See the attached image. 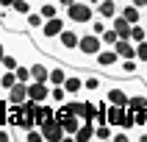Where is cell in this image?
I'll return each instance as SVG.
<instances>
[{
    "mask_svg": "<svg viewBox=\"0 0 147 142\" xmlns=\"http://www.w3.org/2000/svg\"><path fill=\"white\" fill-rule=\"evenodd\" d=\"M50 3H58V0H50Z\"/></svg>",
    "mask_w": 147,
    "mask_h": 142,
    "instance_id": "4316f807",
    "label": "cell"
},
{
    "mask_svg": "<svg viewBox=\"0 0 147 142\" xmlns=\"http://www.w3.org/2000/svg\"><path fill=\"white\" fill-rule=\"evenodd\" d=\"M36 8H39V14L45 17V20H53V17L64 14V11H61V6H58V3H50V0H42Z\"/></svg>",
    "mask_w": 147,
    "mask_h": 142,
    "instance_id": "5bb4252c",
    "label": "cell"
},
{
    "mask_svg": "<svg viewBox=\"0 0 147 142\" xmlns=\"http://www.w3.org/2000/svg\"><path fill=\"white\" fill-rule=\"evenodd\" d=\"M83 73H86V67L69 70V75H67V81H64V89H67L69 98H81L83 95Z\"/></svg>",
    "mask_w": 147,
    "mask_h": 142,
    "instance_id": "5b68a950",
    "label": "cell"
},
{
    "mask_svg": "<svg viewBox=\"0 0 147 142\" xmlns=\"http://www.w3.org/2000/svg\"><path fill=\"white\" fill-rule=\"evenodd\" d=\"M69 98V95H67V89H64V84H58V86H50V103H64V100Z\"/></svg>",
    "mask_w": 147,
    "mask_h": 142,
    "instance_id": "ac0fdd59",
    "label": "cell"
},
{
    "mask_svg": "<svg viewBox=\"0 0 147 142\" xmlns=\"http://www.w3.org/2000/svg\"><path fill=\"white\" fill-rule=\"evenodd\" d=\"M0 22H3V28H8V31H28L25 14H17V11H6V14L0 17Z\"/></svg>",
    "mask_w": 147,
    "mask_h": 142,
    "instance_id": "52a82bcc",
    "label": "cell"
},
{
    "mask_svg": "<svg viewBox=\"0 0 147 142\" xmlns=\"http://www.w3.org/2000/svg\"><path fill=\"white\" fill-rule=\"evenodd\" d=\"M119 6H122V0H100L94 8H97V17H103V20L111 22V20L119 14Z\"/></svg>",
    "mask_w": 147,
    "mask_h": 142,
    "instance_id": "9c48e42d",
    "label": "cell"
},
{
    "mask_svg": "<svg viewBox=\"0 0 147 142\" xmlns=\"http://www.w3.org/2000/svg\"><path fill=\"white\" fill-rule=\"evenodd\" d=\"M31 3H33V6H39V3H42V0H31Z\"/></svg>",
    "mask_w": 147,
    "mask_h": 142,
    "instance_id": "484cf974",
    "label": "cell"
},
{
    "mask_svg": "<svg viewBox=\"0 0 147 142\" xmlns=\"http://www.w3.org/2000/svg\"><path fill=\"white\" fill-rule=\"evenodd\" d=\"M25 22H28V33H31V31H39L45 25V17L39 14V8H33L31 14H25Z\"/></svg>",
    "mask_w": 147,
    "mask_h": 142,
    "instance_id": "2e32d148",
    "label": "cell"
},
{
    "mask_svg": "<svg viewBox=\"0 0 147 142\" xmlns=\"http://www.w3.org/2000/svg\"><path fill=\"white\" fill-rule=\"evenodd\" d=\"M119 14H122V17H125V20H128L131 25L144 22V17H142V8H139V6H133L131 0H125L122 6H119Z\"/></svg>",
    "mask_w": 147,
    "mask_h": 142,
    "instance_id": "30bf717a",
    "label": "cell"
},
{
    "mask_svg": "<svg viewBox=\"0 0 147 142\" xmlns=\"http://www.w3.org/2000/svg\"><path fill=\"white\" fill-rule=\"evenodd\" d=\"M111 28L119 33V39H131V22H128L122 14H117L114 20H111Z\"/></svg>",
    "mask_w": 147,
    "mask_h": 142,
    "instance_id": "4fadbf2b",
    "label": "cell"
},
{
    "mask_svg": "<svg viewBox=\"0 0 147 142\" xmlns=\"http://www.w3.org/2000/svg\"><path fill=\"white\" fill-rule=\"evenodd\" d=\"M114 50L119 58H136V42H131V39H117Z\"/></svg>",
    "mask_w": 147,
    "mask_h": 142,
    "instance_id": "7c38bea8",
    "label": "cell"
},
{
    "mask_svg": "<svg viewBox=\"0 0 147 142\" xmlns=\"http://www.w3.org/2000/svg\"><path fill=\"white\" fill-rule=\"evenodd\" d=\"M72 139H75V142H86V139H94V123H81Z\"/></svg>",
    "mask_w": 147,
    "mask_h": 142,
    "instance_id": "9a60e30c",
    "label": "cell"
},
{
    "mask_svg": "<svg viewBox=\"0 0 147 142\" xmlns=\"http://www.w3.org/2000/svg\"><path fill=\"white\" fill-rule=\"evenodd\" d=\"M67 17L64 14H58V17H53V20H45V25H42L39 31H31V33H39V36H45V39H58V33L67 28Z\"/></svg>",
    "mask_w": 147,
    "mask_h": 142,
    "instance_id": "277c9868",
    "label": "cell"
},
{
    "mask_svg": "<svg viewBox=\"0 0 147 142\" xmlns=\"http://www.w3.org/2000/svg\"><path fill=\"white\" fill-rule=\"evenodd\" d=\"M136 58H139V64H142V67H147V39L136 45Z\"/></svg>",
    "mask_w": 147,
    "mask_h": 142,
    "instance_id": "cb8c5ba5",
    "label": "cell"
},
{
    "mask_svg": "<svg viewBox=\"0 0 147 142\" xmlns=\"http://www.w3.org/2000/svg\"><path fill=\"white\" fill-rule=\"evenodd\" d=\"M94 139H114V125H111V123L94 125Z\"/></svg>",
    "mask_w": 147,
    "mask_h": 142,
    "instance_id": "e0dca14e",
    "label": "cell"
},
{
    "mask_svg": "<svg viewBox=\"0 0 147 142\" xmlns=\"http://www.w3.org/2000/svg\"><path fill=\"white\" fill-rule=\"evenodd\" d=\"M42 134H45V142H58V139H67V131L58 120H50V123L42 125Z\"/></svg>",
    "mask_w": 147,
    "mask_h": 142,
    "instance_id": "ba28073f",
    "label": "cell"
},
{
    "mask_svg": "<svg viewBox=\"0 0 147 142\" xmlns=\"http://www.w3.org/2000/svg\"><path fill=\"white\" fill-rule=\"evenodd\" d=\"M14 73H17V81L31 84V64H28V61H20V67H17Z\"/></svg>",
    "mask_w": 147,
    "mask_h": 142,
    "instance_id": "44dd1931",
    "label": "cell"
},
{
    "mask_svg": "<svg viewBox=\"0 0 147 142\" xmlns=\"http://www.w3.org/2000/svg\"><path fill=\"white\" fill-rule=\"evenodd\" d=\"M8 103H25V100H28V84L25 81H17L14 86H11V89H8Z\"/></svg>",
    "mask_w": 147,
    "mask_h": 142,
    "instance_id": "8fae6325",
    "label": "cell"
},
{
    "mask_svg": "<svg viewBox=\"0 0 147 142\" xmlns=\"http://www.w3.org/2000/svg\"><path fill=\"white\" fill-rule=\"evenodd\" d=\"M33 8L36 6H33L31 0H14V8H11V11H17V14H31Z\"/></svg>",
    "mask_w": 147,
    "mask_h": 142,
    "instance_id": "7402d4cb",
    "label": "cell"
},
{
    "mask_svg": "<svg viewBox=\"0 0 147 142\" xmlns=\"http://www.w3.org/2000/svg\"><path fill=\"white\" fill-rule=\"evenodd\" d=\"M64 17H67V22L75 25V28H89V22L97 17V8L92 6L89 0H75L69 8H64Z\"/></svg>",
    "mask_w": 147,
    "mask_h": 142,
    "instance_id": "6da1fadb",
    "label": "cell"
},
{
    "mask_svg": "<svg viewBox=\"0 0 147 142\" xmlns=\"http://www.w3.org/2000/svg\"><path fill=\"white\" fill-rule=\"evenodd\" d=\"M17 67H20V58H17L14 53L8 50V53H6V58H3V70H17Z\"/></svg>",
    "mask_w": 147,
    "mask_h": 142,
    "instance_id": "d4e9b609",
    "label": "cell"
},
{
    "mask_svg": "<svg viewBox=\"0 0 147 142\" xmlns=\"http://www.w3.org/2000/svg\"><path fill=\"white\" fill-rule=\"evenodd\" d=\"M111 75L100 73V70H86L83 73V95H92V98H103L106 89L111 86Z\"/></svg>",
    "mask_w": 147,
    "mask_h": 142,
    "instance_id": "7a4b0ae2",
    "label": "cell"
},
{
    "mask_svg": "<svg viewBox=\"0 0 147 142\" xmlns=\"http://www.w3.org/2000/svg\"><path fill=\"white\" fill-rule=\"evenodd\" d=\"M28 98L36 103H47L50 100V84L47 81H31L28 84Z\"/></svg>",
    "mask_w": 147,
    "mask_h": 142,
    "instance_id": "8992f818",
    "label": "cell"
},
{
    "mask_svg": "<svg viewBox=\"0 0 147 142\" xmlns=\"http://www.w3.org/2000/svg\"><path fill=\"white\" fill-rule=\"evenodd\" d=\"M100 39H103V45H106V48H114V45H117V39H119V33H117L114 28H111V25H108L106 31L100 33Z\"/></svg>",
    "mask_w": 147,
    "mask_h": 142,
    "instance_id": "ffe728a7",
    "label": "cell"
},
{
    "mask_svg": "<svg viewBox=\"0 0 147 142\" xmlns=\"http://www.w3.org/2000/svg\"><path fill=\"white\" fill-rule=\"evenodd\" d=\"M117 64H119V56H117L114 48H103L97 53V58H94V70H100V73H106V75H114Z\"/></svg>",
    "mask_w": 147,
    "mask_h": 142,
    "instance_id": "3957f363",
    "label": "cell"
},
{
    "mask_svg": "<svg viewBox=\"0 0 147 142\" xmlns=\"http://www.w3.org/2000/svg\"><path fill=\"white\" fill-rule=\"evenodd\" d=\"M147 39V28H144V22H136V25H131V42H144Z\"/></svg>",
    "mask_w": 147,
    "mask_h": 142,
    "instance_id": "d6986e66",
    "label": "cell"
},
{
    "mask_svg": "<svg viewBox=\"0 0 147 142\" xmlns=\"http://www.w3.org/2000/svg\"><path fill=\"white\" fill-rule=\"evenodd\" d=\"M108 25H111L108 20H103V17H94V20L89 22V31H94V33H103V31L108 28Z\"/></svg>",
    "mask_w": 147,
    "mask_h": 142,
    "instance_id": "603a6c76",
    "label": "cell"
}]
</instances>
